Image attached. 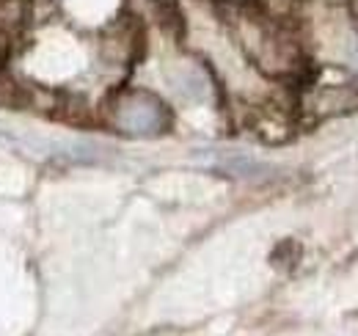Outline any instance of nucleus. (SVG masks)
Wrapping results in <instances>:
<instances>
[{
    "label": "nucleus",
    "instance_id": "1",
    "mask_svg": "<svg viewBox=\"0 0 358 336\" xmlns=\"http://www.w3.org/2000/svg\"><path fill=\"white\" fill-rule=\"evenodd\" d=\"M113 125L116 130L135 135V138H149L160 135L169 125V111L166 105L149 94V91H130L116 99L113 105Z\"/></svg>",
    "mask_w": 358,
    "mask_h": 336
},
{
    "label": "nucleus",
    "instance_id": "2",
    "mask_svg": "<svg viewBox=\"0 0 358 336\" xmlns=\"http://www.w3.org/2000/svg\"><path fill=\"white\" fill-rule=\"evenodd\" d=\"M171 85L177 88L182 97H187V99H201V97L210 91V85H207V80H204V75H199L196 69H187V66L171 80Z\"/></svg>",
    "mask_w": 358,
    "mask_h": 336
}]
</instances>
